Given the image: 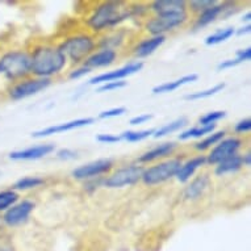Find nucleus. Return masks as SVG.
<instances>
[{"label":"nucleus","instance_id":"21","mask_svg":"<svg viewBox=\"0 0 251 251\" xmlns=\"http://www.w3.org/2000/svg\"><path fill=\"white\" fill-rule=\"evenodd\" d=\"M242 156L238 155V154H234V155L229 156L226 159H224L223 162H220L214 170V173L218 176H223L225 174L229 173H235L238 171L242 167Z\"/></svg>","mask_w":251,"mask_h":251},{"label":"nucleus","instance_id":"24","mask_svg":"<svg viewBox=\"0 0 251 251\" xmlns=\"http://www.w3.org/2000/svg\"><path fill=\"white\" fill-rule=\"evenodd\" d=\"M188 124V120L185 117H180V119L175 120L173 123L166 124L165 126H162L161 129H158L154 132V138H161L163 136H167V134H171L174 132H177L179 129H181L183 126H185Z\"/></svg>","mask_w":251,"mask_h":251},{"label":"nucleus","instance_id":"44","mask_svg":"<svg viewBox=\"0 0 251 251\" xmlns=\"http://www.w3.org/2000/svg\"><path fill=\"white\" fill-rule=\"evenodd\" d=\"M250 30H251V25L249 24V25H246V26H243V28L239 29L238 32H237V34H238V36H242V34L250 33Z\"/></svg>","mask_w":251,"mask_h":251},{"label":"nucleus","instance_id":"28","mask_svg":"<svg viewBox=\"0 0 251 251\" xmlns=\"http://www.w3.org/2000/svg\"><path fill=\"white\" fill-rule=\"evenodd\" d=\"M44 184V180H42L41 177H36V176H26L23 177L20 180H17L13 185V188L15 190H30V188H36L38 185Z\"/></svg>","mask_w":251,"mask_h":251},{"label":"nucleus","instance_id":"40","mask_svg":"<svg viewBox=\"0 0 251 251\" xmlns=\"http://www.w3.org/2000/svg\"><path fill=\"white\" fill-rule=\"evenodd\" d=\"M152 119V115H141V116H136V117H133L129 124L130 125H141V124H145L146 121Z\"/></svg>","mask_w":251,"mask_h":251},{"label":"nucleus","instance_id":"37","mask_svg":"<svg viewBox=\"0 0 251 251\" xmlns=\"http://www.w3.org/2000/svg\"><path fill=\"white\" fill-rule=\"evenodd\" d=\"M250 129H251V120L246 119V120H242V121H239V123L235 125L234 130L237 133H246L249 132Z\"/></svg>","mask_w":251,"mask_h":251},{"label":"nucleus","instance_id":"30","mask_svg":"<svg viewBox=\"0 0 251 251\" xmlns=\"http://www.w3.org/2000/svg\"><path fill=\"white\" fill-rule=\"evenodd\" d=\"M224 136H225V132H217L213 133V134H209V136L206 137L205 140H202L201 142H199V144L195 145V148L200 150V151H204L206 149H209L210 146H213V145L218 144L220 141H223Z\"/></svg>","mask_w":251,"mask_h":251},{"label":"nucleus","instance_id":"12","mask_svg":"<svg viewBox=\"0 0 251 251\" xmlns=\"http://www.w3.org/2000/svg\"><path fill=\"white\" fill-rule=\"evenodd\" d=\"M144 67V63L142 62H132L126 66L121 67V69H117V70L109 71V73H105V74H100L94 76L92 79H90V84H98V83H108V82H115V80H120V79L126 78L129 75L134 74L137 71H140L141 69Z\"/></svg>","mask_w":251,"mask_h":251},{"label":"nucleus","instance_id":"36","mask_svg":"<svg viewBox=\"0 0 251 251\" xmlns=\"http://www.w3.org/2000/svg\"><path fill=\"white\" fill-rule=\"evenodd\" d=\"M96 140L99 142H103V144H116V142L121 141V137L113 136V134H99L96 137Z\"/></svg>","mask_w":251,"mask_h":251},{"label":"nucleus","instance_id":"45","mask_svg":"<svg viewBox=\"0 0 251 251\" xmlns=\"http://www.w3.org/2000/svg\"><path fill=\"white\" fill-rule=\"evenodd\" d=\"M250 19H251V13L247 12L246 15L242 17V21H250Z\"/></svg>","mask_w":251,"mask_h":251},{"label":"nucleus","instance_id":"18","mask_svg":"<svg viewBox=\"0 0 251 251\" xmlns=\"http://www.w3.org/2000/svg\"><path fill=\"white\" fill-rule=\"evenodd\" d=\"M208 185H209V177L206 175H200L188 187H185L184 198L188 200H196L201 198V195L205 192Z\"/></svg>","mask_w":251,"mask_h":251},{"label":"nucleus","instance_id":"35","mask_svg":"<svg viewBox=\"0 0 251 251\" xmlns=\"http://www.w3.org/2000/svg\"><path fill=\"white\" fill-rule=\"evenodd\" d=\"M126 112V108L119 107V108H112L109 111H104L99 115L100 119H111V117H116V116H121Z\"/></svg>","mask_w":251,"mask_h":251},{"label":"nucleus","instance_id":"17","mask_svg":"<svg viewBox=\"0 0 251 251\" xmlns=\"http://www.w3.org/2000/svg\"><path fill=\"white\" fill-rule=\"evenodd\" d=\"M206 163V158L205 156H195L192 159H190L188 162H185L184 165L180 166V169L176 173V179L180 183H185V181H188L191 179V176L194 175L195 171L199 169V167H201L202 165H205Z\"/></svg>","mask_w":251,"mask_h":251},{"label":"nucleus","instance_id":"25","mask_svg":"<svg viewBox=\"0 0 251 251\" xmlns=\"http://www.w3.org/2000/svg\"><path fill=\"white\" fill-rule=\"evenodd\" d=\"M235 33L234 28H225V29H220L217 30L216 33L210 34L205 38V44L208 46L210 45H217V44H221V42L226 41L229 38Z\"/></svg>","mask_w":251,"mask_h":251},{"label":"nucleus","instance_id":"14","mask_svg":"<svg viewBox=\"0 0 251 251\" xmlns=\"http://www.w3.org/2000/svg\"><path fill=\"white\" fill-rule=\"evenodd\" d=\"M54 150H55V145L53 144L38 145V146L28 148L25 150H20V151L11 152L9 158L13 161H34V159H40V158L49 155Z\"/></svg>","mask_w":251,"mask_h":251},{"label":"nucleus","instance_id":"41","mask_svg":"<svg viewBox=\"0 0 251 251\" xmlns=\"http://www.w3.org/2000/svg\"><path fill=\"white\" fill-rule=\"evenodd\" d=\"M239 63H241V62H239L237 58H234V59H227V61L221 62V63L217 66V69L218 70H225V69H230V67L237 66V65H239Z\"/></svg>","mask_w":251,"mask_h":251},{"label":"nucleus","instance_id":"42","mask_svg":"<svg viewBox=\"0 0 251 251\" xmlns=\"http://www.w3.org/2000/svg\"><path fill=\"white\" fill-rule=\"evenodd\" d=\"M90 73V69H87V67H80V69H76V70L71 71L70 75H69V78L70 79H78L80 78V76H83V75H86Z\"/></svg>","mask_w":251,"mask_h":251},{"label":"nucleus","instance_id":"23","mask_svg":"<svg viewBox=\"0 0 251 251\" xmlns=\"http://www.w3.org/2000/svg\"><path fill=\"white\" fill-rule=\"evenodd\" d=\"M225 7H226V3L221 5H213L210 8L205 9L204 12L200 13L196 24H195V29L202 28V26H206L208 24H210L212 21H214L220 15H223V12L225 11Z\"/></svg>","mask_w":251,"mask_h":251},{"label":"nucleus","instance_id":"22","mask_svg":"<svg viewBox=\"0 0 251 251\" xmlns=\"http://www.w3.org/2000/svg\"><path fill=\"white\" fill-rule=\"evenodd\" d=\"M199 76L196 74L185 75V76H183V78L176 79V80H174V82H167V83H163V84H159V86L154 87V88H152V94H166V92H173V91L177 90L179 87L184 86V84L196 82Z\"/></svg>","mask_w":251,"mask_h":251},{"label":"nucleus","instance_id":"11","mask_svg":"<svg viewBox=\"0 0 251 251\" xmlns=\"http://www.w3.org/2000/svg\"><path fill=\"white\" fill-rule=\"evenodd\" d=\"M113 167V162L111 159H99V161L91 162L87 165H83L78 169L73 171V176L79 180H84V179H91V177L99 176L103 174L111 171Z\"/></svg>","mask_w":251,"mask_h":251},{"label":"nucleus","instance_id":"5","mask_svg":"<svg viewBox=\"0 0 251 251\" xmlns=\"http://www.w3.org/2000/svg\"><path fill=\"white\" fill-rule=\"evenodd\" d=\"M181 166V159H170V161L162 162L159 165H155L148 170H144L142 180L145 184L155 185L163 181L169 180L176 175Z\"/></svg>","mask_w":251,"mask_h":251},{"label":"nucleus","instance_id":"34","mask_svg":"<svg viewBox=\"0 0 251 251\" xmlns=\"http://www.w3.org/2000/svg\"><path fill=\"white\" fill-rule=\"evenodd\" d=\"M126 86V82L124 80H115V82H108L104 83L103 86H100L98 88V92H108V91L119 90V88H123V87Z\"/></svg>","mask_w":251,"mask_h":251},{"label":"nucleus","instance_id":"4","mask_svg":"<svg viewBox=\"0 0 251 251\" xmlns=\"http://www.w3.org/2000/svg\"><path fill=\"white\" fill-rule=\"evenodd\" d=\"M58 49L61 50L65 57H69L74 63H78L84 58H88L92 53V50L95 49V41L87 34H78L65 40Z\"/></svg>","mask_w":251,"mask_h":251},{"label":"nucleus","instance_id":"43","mask_svg":"<svg viewBox=\"0 0 251 251\" xmlns=\"http://www.w3.org/2000/svg\"><path fill=\"white\" fill-rule=\"evenodd\" d=\"M242 165L243 166L251 165V154L250 152H247V154H245V155L242 156Z\"/></svg>","mask_w":251,"mask_h":251},{"label":"nucleus","instance_id":"31","mask_svg":"<svg viewBox=\"0 0 251 251\" xmlns=\"http://www.w3.org/2000/svg\"><path fill=\"white\" fill-rule=\"evenodd\" d=\"M154 129H149V130H140V132H132V130H128V132H124L121 134V140H126L129 142H138V141H142L145 138H148L149 136L154 134Z\"/></svg>","mask_w":251,"mask_h":251},{"label":"nucleus","instance_id":"32","mask_svg":"<svg viewBox=\"0 0 251 251\" xmlns=\"http://www.w3.org/2000/svg\"><path fill=\"white\" fill-rule=\"evenodd\" d=\"M226 116V112L224 111H216V112H209V113H206L205 116H202L200 117V124H201V126H206V125H212L218 120L224 119Z\"/></svg>","mask_w":251,"mask_h":251},{"label":"nucleus","instance_id":"33","mask_svg":"<svg viewBox=\"0 0 251 251\" xmlns=\"http://www.w3.org/2000/svg\"><path fill=\"white\" fill-rule=\"evenodd\" d=\"M190 5L191 8L196 12H204L205 9L216 5V1H213V0H198V1H191Z\"/></svg>","mask_w":251,"mask_h":251},{"label":"nucleus","instance_id":"26","mask_svg":"<svg viewBox=\"0 0 251 251\" xmlns=\"http://www.w3.org/2000/svg\"><path fill=\"white\" fill-rule=\"evenodd\" d=\"M216 129V124L212 125H206V126H200V128H192L185 130L181 134H179V140L185 141L190 140V138H199V137L204 136V134H209Z\"/></svg>","mask_w":251,"mask_h":251},{"label":"nucleus","instance_id":"8","mask_svg":"<svg viewBox=\"0 0 251 251\" xmlns=\"http://www.w3.org/2000/svg\"><path fill=\"white\" fill-rule=\"evenodd\" d=\"M51 84V80L48 78H37V79H29L15 84L9 90V98L12 100H21L29 96L36 95L38 92L46 90Z\"/></svg>","mask_w":251,"mask_h":251},{"label":"nucleus","instance_id":"3","mask_svg":"<svg viewBox=\"0 0 251 251\" xmlns=\"http://www.w3.org/2000/svg\"><path fill=\"white\" fill-rule=\"evenodd\" d=\"M30 55L25 51H8L0 57V74L9 80H20L30 73Z\"/></svg>","mask_w":251,"mask_h":251},{"label":"nucleus","instance_id":"13","mask_svg":"<svg viewBox=\"0 0 251 251\" xmlns=\"http://www.w3.org/2000/svg\"><path fill=\"white\" fill-rule=\"evenodd\" d=\"M95 121L91 117H87V119H78L73 120V121H69V123L58 124V125H53V126H49V128L42 129V130H38V132L32 133V137L34 138H41V137L51 136V134H58V133L69 132V130H73V129L82 128V126H86V125H90Z\"/></svg>","mask_w":251,"mask_h":251},{"label":"nucleus","instance_id":"6","mask_svg":"<svg viewBox=\"0 0 251 251\" xmlns=\"http://www.w3.org/2000/svg\"><path fill=\"white\" fill-rule=\"evenodd\" d=\"M142 174H144L142 166L129 165L126 167L117 170L111 176H108L103 183L108 188H121L125 185L136 184L137 181L142 179Z\"/></svg>","mask_w":251,"mask_h":251},{"label":"nucleus","instance_id":"29","mask_svg":"<svg viewBox=\"0 0 251 251\" xmlns=\"http://www.w3.org/2000/svg\"><path fill=\"white\" fill-rule=\"evenodd\" d=\"M225 88V83H220V84H216L212 88H208L205 91H199V92H195V94H191V95L185 96V100H200L205 99V98H209L212 95H216L217 92L223 91Z\"/></svg>","mask_w":251,"mask_h":251},{"label":"nucleus","instance_id":"20","mask_svg":"<svg viewBox=\"0 0 251 251\" xmlns=\"http://www.w3.org/2000/svg\"><path fill=\"white\" fill-rule=\"evenodd\" d=\"M165 36H154V37L151 38L144 40V41L140 42V44L137 45L136 50H134V54L140 58L148 57V55L154 53V51L165 42Z\"/></svg>","mask_w":251,"mask_h":251},{"label":"nucleus","instance_id":"9","mask_svg":"<svg viewBox=\"0 0 251 251\" xmlns=\"http://www.w3.org/2000/svg\"><path fill=\"white\" fill-rule=\"evenodd\" d=\"M242 141L238 138H227V140L221 141L216 148L209 152V155L206 158V162L210 165H218L220 162H223L224 159H226L229 156L234 155L238 151V149L241 148Z\"/></svg>","mask_w":251,"mask_h":251},{"label":"nucleus","instance_id":"10","mask_svg":"<svg viewBox=\"0 0 251 251\" xmlns=\"http://www.w3.org/2000/svg\"><path fill=\"white\" fill-rule=\"evenodd\" d=\"M34 209V202L24 200V201L15 204L9 209L5 210L3 216V221L8 226H17L20 224L25 223L28 220L29 214L32 213Z\"/></svg>","mask_w":251,"mask_h":251},{"label":"nucleus","instance_id":"27","mask_svg":"<svg viewBox=\"0 0 251 251\" xmlns=\"http://www.w3.org/2000/svg\"><path fill=\"white\" fill-rule=\"evenodd\" d=\"M19 195L13 190H5L0 192V212L9 209L11 206L15 205L17 201Z\"/></svg>","mask_w":251,"mask_h":251},{"label":"nucleus","instance_id":"15","mask_svg":"<svg viewBox=\"0 0 251 251\" xmlns=\"http://www.w3.org/2000/svg\"><path fill=\"white\" fill-rule=\"evenodd\" d=\"M116 57H117V53L115 50L111 48H105V49H101L100 51L94 53L87 58L84 62V67L91 70V69H98V67L109 66L115 62Z\"/></svg>","mask_w":251,"mask_h":251},{"label":"nucleus","instance_id":"1","mask_svg":"<svg viewBox=\"0 0 251 251\" xmlns=\"http://www.w3.org/2000/svg\"><path fill=\"white\" fill-rule=\"evenodd\" d=\"M67 58L61 50L53 46H38L30 55V73L38 78H48L63 70Z\"/></svg>","mask_w":251,"mask_h":251},{"label":"nucleus","instance_id":"7","mask_svg":"<svg viewBox=\"0 0 251 251\" xmlns=\"http://www.w3.org/2000/svg\"><path fill=\"white\" fill-rule=\"evenodd\" d=\"M187 20V12L173 15H158L146 23V30L152 36H163V33L173 30Z\"/></svg>","mask_w":251,"mask_h":251},{"label":"nucleus","instance_id":"39","mask_svg":"<svg viewBox=\"0 0 251 251\" xmlns=\"http://www.w3.org/2000/svg\"><path fill=\"white\" fill-rule=\"evenodd\" d=\"M250 58H251V49H250V48H247V49L238 50V51H237V59H238L241 63H242V62L250 61Z\"/></svg>","mask_w":251,"mask_h":251},{"label":"nucleus","instance_id":"16","mask_svg":"<svg viewBox=\"0 0 251 251\" xmlns=\"http://www.w3.org/2000/svg\"><path fill=\"white\" fill-rule=\"evenodd\" d=\"M185 5L184 0H158L152 1L151 8L158 15H173L185 12Z\"/></svg>","mask_w":251,"mask_h":251},{"label":"nucleus","instance_id":"38","mask_svg":"<svg viewBox=\"0 0 251 251\" xmlns=\"http://www.w3.org/2000/svg\"><path fill=\"white\" fill-rule=\"evenodd\" d=\"M57 156L59 159L67 161V159H74V158H76V152L74 150H70V149H62V150H59L57 152Z\"/></svg>","mask_w":251,"mask_h":251},{"label":"nucleus","instance_id":"2","mask_svg":"<svg viewBox=\"0 0 251 251\" xmlns=\"http://www.w3.org/2000/svg\"><path fill=\"white\" fill-rule=\"evenodd\" d=\"M133 8L126 7L123 1H104L91 15L87 24L92 30L100 32L126 20L133 15Z\"/></svg>","mask_w":251,"mask_h":251},{"label":"nucleus","instance_id":"19","mask_svg":"<svg viewBox=\"0 0 251 251\" xmlns=\"http://www.w3.org/2000/svg\"><path fill=\"white\" fill-rule=\"evenodd\" d=\"M175 148H176V145L174 144V142H166V144L158 145L156 148H154L150 151L142 154L138 158V162H141V163H149V162L155 161V159L162 158V156L170 155V154H173Z\"/></svg>","mask_w":251,"mask_h":251}]
</instances>
